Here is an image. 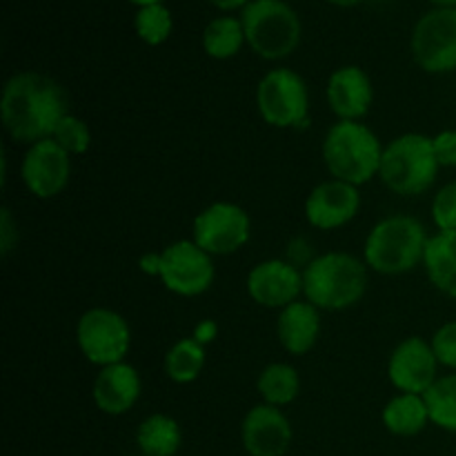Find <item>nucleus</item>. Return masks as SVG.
Returning <instances> with one entry per match:
<instances>
[{"label":"nucleus","mask_w":456,"mask_h":456,"mask_svg":"<svg viewBox=\"0 0 456 456\" xmlns=\"http://www.w3.org/2000/svg\"><path fill=\"white\" fill-rule=\"evenodd\" d=\"M142 395L141 372L132 363L107 365L98 370L92 386L94 405L107 417H123L136 408Z\"/></svg>","instance_id":"a211bd4d"},{"label":"nucleus","mask_w":456,"mask_h":456,"mask_svg":"<svg viewBox=\"0 0 456 456\" xmlns=\"http://www.w3.org/2000/svg\"><path fill=\"white\" fill-rule=\"evenodd\" d=\"M410 52L426 74L456 71V7H435L412 29Z\"/></svg>","instance_id":"9b49d317"},{"label":"nucleus","mask_w":456,"mask_h":456,"mask_svg":"<svg viewBox=\"0 0 456 456\" xmlns=\"http://www.w3.org/2000/svg\"><path fill=\"white\" fill-rule=\"evenodd\" d=\"M432 147H435L441 169L456 167V129H444V132L435 134L432 136Z\"/></svg>","instance_id":"7c9ffc66"},{"label":"nucleus","mask_w":456,"mask_h":456,"mask_svg":"<svg viewBox=\"0 0 456 456\" xmlns=\"http://www.w3.org/2000/svg\"><path fill=\"white\" fill-rule=\"evenodd\" d=\"M441 165L436 160L432 136L405 132L383 147L379 178L399 196H421L436 183Z\"/></svg>","instance_id":"39448f33"},{"label":"nucleus","mask_w":456,"mask_h":456,"mask_svg":"<svg viewBox=\"0 0 456 456\" xmlns=\"http://www.w3.org/2000/svg\"><path fill=\"white\" fill-rule=\"evenodd\" d=\"M71 172V156L52 138L29 145L22 156L20 181L34 199L52 200L61 196L69 185Z\"/></svg>","instance_id":"f8f14e48"},{"label":"nucleus","mask_w":456,"mask_h":456,"mask_svg":"<svg viewBox=\"0 0 456 456\" xmlns=\"http://www.w3.org/2000/svg\"><path fill=\"white\" fill-rule=\"evenodd\" d=\"M430 216L436 232H456V181L445 183L432 196Z\"/></svg>","instance_id":"c85d7f7f"},{"label":"nucleus","mask_w":456,"mask_h":456,"mask_svg":"<svg viewBox=\"0 0 456 456\" xmlns=\"http://www.w3.org/2000/svg\"><path fill=\"white\" fill-rule=\"evenodd\" d=\"M381 421L390 435L401 436V439L421 435L428 426H432L423 395H405V392H396L383 405Z\"/></svg>","instance_id":"412c9836"},{"label":"nucleus","mask_w":456,"mask_h":456,"mask_svg":"<svg viewBox=\"0 0 456 456\" xmlns=\"http://www.w3.org/2000/svg\"><path fill=\"white\" fill-rule=\"evenodd\" d=\"M430 423L439 430L456 435V372L441 374L435 386L423 395Z\"/></svg>","instance_id":"a878e982"},{"label":"nucleus","mask_w":456,"mask_h":456,"mask_svg":"<svg viewBox=\"0 0 456 456\" xmlns=\"http://www.w3.org/2000/svg\"><path fill=\"white\" fill-rule=\"evenodd\" d=\"M325 98L337 120H363L374 105L372 78L359 65L338 67L330 74Z\"/></svg>","instance_id":"f3484780"},{"label":"nucleus","mask_w":456,"mask_h":456,"mask_svg":"<svg viewBox=\"0 0 456 456\" xmlns=\"http://www.w3.org/2000/svg\"><path fill=\"white\" fill-rule=\"evenodd\" d=\"M428 234L426 225L410 214H392L374 223L363 243L368 270L381 276H401L423 265Z\"/></svg>","instance_id":"7ed1b4c3"},{"label":"nucleus","mask_w":456,"mask_h":456,"mask_svg":"<svg viewBox=\"0 0 456 456\" xmlns=\"http://www.w3.org/2000/svg\"><path fill=\"white\" fill-rule=\"evenodd\" d=\"M328 3L337 4V7H354V4L363 3V0H328Z\"/></svg>","instance_id":"c9c22d12"},{"label":"nucleus","mask_w":456,"mask_h":456,"mask_svg":"<svg viewBox=\"0 0 456 456\" xmlns=\"http://www.w3.org/2000/svg\"><path fill=\"white\" fill-rule=\"evenodd\" d=\"M52 141L61 145L74 159V156H83L89 151V147H92V129H89L87 120L69 111L58 123V127L53 129Z\"/></svg>","instance_id":"cd10ccee"},{"label":"nucleus","mask_w":456,"mask_h":456,"mask_svg":"<svg viewBox=\"0 0 456 456\" xmlns=\"http://www.w3.org/2000/svg\"><path fill=\"white\" fill-rule=\"evenodd\" d=\"M138 267L141 272H145L147 276H154L159 279L160 276V252H147L138 258Z\"/></svg>","instance_id":"72a5a7b5"},{"label":"nucleus","mask_w":456,"mask_h":456,"mask_svg":"<svg viewBox=\"0 0 456 456\" xmlns=\"http://www.w3.org/2000/svg\"><path fill=\"white\" fill-rule=\"evenodd\" d=\"M368 265L350 252H325L303 265V298L321 312H343L363 301Z\"/></svg>","instance_id":"f03ea898"},{"label":"nucleus","mask_w":456,"mask_h":456,"mask_svg":"<svg viewBox=\"0 0 456 456\" xmlns=\"http://www.w3.org/2000/svg\"><path fill=\"white\" fill-rule=\"evenodd\" d=\"M439 370L441 365L432 350L430 338L419 334L396 343L387 359V379L396 392L405 395H426L441 377Z\"/></svg>","instance_id":"ddd939ff"},{"label":"nucleus","mask_w":456,"mask_h":456,"mask_svg":"<svg viewBox=\"0 0 456 456\" xmlns=\"http://www.w3.org/2000/svg\"><path fill=\"white\" fill-rule=\"evenodd\" d=\"M436 7H456V0H430Z\"/></svg>","instance_id":"e433bc0d"},{"label":"nucleus","mask_w":456,"mask_h":456,"mask_svg":"<svg viewBox=\"0 0 456 456\" xmlns=\"http://www.w3.org/2000/svg\"><path fill=\"white\" fill-rule=\"evenodd\" d=\"M430 346L441 368L456 372V321H445L439 325L430 337Z\"/></svg>","instance_id":"c756f323"},{"label":"nucleus","mask_w":456,"mask_h":456,"mask_svg":"<svg viewBox=\"0 0 456 456\" xmlns=\"http://www.w3.org/2000/svg\"><path fill=\"white\" fill-rule=\"evenodd\" d=\"M383 147L374 129L361 120H337L325 132L321 159L330 176L361 187L379 176Z\"/></svg>","instance_id":"20e7f679"},{"label":"nucleus","mask_w":456,"mask_h":456,"mask_svg":"<svg viewBox=\"0 0 456 456\" xmlns=\"http://www.w3.org/2000/svg\"><path fill=\"white\" fill-rule=\"evenodd\" d=\"M69 114L65 87L43 71H18L4 83L0 96V120L13 142L29 147L52 138Z\"/></svg>","instance_id":"f257e3e1"},{"label":"nucleus","mask_w":456,"mask_h":456,"mask_svg":"<svg viewBox=\"0 0 456 456\" xmlns=\"http://www.w3.org/2000/svg\"><path fill=\"white\" fill-rule=\"evenodd\" d=\"M160 283L181 298H196L208 292L216 279L212 254L191 239H181L160 249Z\"/></svg>","instance_id":"9d476101"},{"label":"nucleus","mask_w":456,"mask_h":456,"mask_svg":"<svg viewBox=\"0 0 456 456\" xmlns=\"http://www.w3.org/2000/svg\"><path fill=\"white\" fill-rule=\"evenodd\" d=\"M16 223H13L12 212L7 208H3V214H0V252L3 256H9V252L13 249V243L18 240Z\"/></svg>","instance_id":"2f4dec72"},{"label":"nucleus","mask_w":456,"mask_h":456,"mask_svg":"<svg viewBox=\"0 0 456 456\" xmlns=\"http://www.w3.org/2000/svg\"><path fill=\"white\" fill-rule=\"evenodd\" d=\"M134 29H136V36L142 43L150 45V47H159L172 36V13L163 3L138 7L136 18H134Z\"/></svg>","instance_id":"bb28decb"},{"label":"nucleus","mask_w":456,"mask_h":456,"mask_svg":"<svg viewBox=\"0 0 456 456\" xmlns=\"http://www.w3.org/2000/svg\"><path fill=\"white\" fill-rule=\"evenodd\" d=\"M129 3L138 4V7H147V4H159L163 3V0H129Z\"/></svg>","instance_id":"4c0bfd02"},{"label":"nucleus","mask_w":456,"mask_h":456,"mask_svg":"<svg viewBox=\"0 0 456 456\" xmlns=\"http://www.w3.org/2000/svg\"><path fill=\"white\" fill-rule=\"evenodd\" d=\"M248 45L240 18L218 16L208 22L203 31V49L214 61H230Z\"/></svg>","instance_id":"393cba45"},{"label":"nucleus","mask_w":456,"mask_h":456,"mask_svg":"<svg viewBox=\"0 0 456 456\" xmlns=\"http://www.w3.org/2000/svg\"><path fill=\"white\" fill-rule=\"evenodd\" d=\"M421 267L436 292L456 301V232L430 234Z\"/></svg>","instance_id":"aec40b11"},{"label":"nucleus","mask_w":456,"mask_h":456,"mask_svg":"<svg viewBox=\"0 0 456 456\" xmlns=\"http://www.w3.org/2000/svg\"><path fill=\"white\" fill-rule=\"evenodd\" d=\"M245 289L256 305L281 312L303 298V270L288 258H265L249 270Z\"/></svg>","instance_id":"4468645a"},{"label":"nucleus","mask_w":456,"mask_h":456,"mask_svg":"<svg viewBox=\"0 0 456 456\" xmlns=\"http://www.w3.org/2000/svg\"><path fill=\"white\" fill-rule=\"evenodd\" d=\"M256 110L276 129H301L310 123V87L298 71L274 67L256 85Z\"/></svg>","instance_id":"0eeeda50"},{"label":"nucleus","mask_w":456,"mask_h":456,"mask_svg":"<svg viewBox=\"0 0 456 456\" xmlns=\"http://www.w3.org/2000/svg\"><path fill=\"white\" fill-rule=\"evenodd\" d=\"M240 22L249 49L263 61H283L301 43V18L285 0H252L240 13Z\"/></svg>","instance_id":"423d86ee"},{"label":"nucleus","mask_w":456,"mask_h":456,"mask_svg":"<svg viewBox=\"0 0 456 456\" xmlns=\"http://www.w3.org/2000/svg\"><path fill=\"white\" fill-rule=\"evenodd\" d=\"M292 421L283 408L256 403L240 421V444L249 456H285L292 448Z\"/></svg>","instance_id":"dca6fc26"},{"label":"nucleus","mask_w":456,"mask_h":456,"mask_svg":"<svg viewBox=\"0 0 456 456\" xmlns=\"http://www.w3.org/2000/svg\"><path fill=\"white\" fill-rule=\"evenodd\" d=\"M361 187L328 178L312 187L305 199V221L321 232H334L350 225L361 212Z\"/></svg>","instance_id":"2eb2a0df"},{"label":"nucleus","mask_w":456,"mask_h":456,"mask_svg":"<svg viewBox=\"0 0 456 456\" xmlns=\"http://www.w3.org/2000/svg\"><path fill=\"white\" fill-rule=\"evenodd\" d=\"M190 239L214 258L230 256L240 252L252 239V218L239 203L216 200L196 214Z\"/></svg>","instance_id":"1a4fd4ad"},{"label":"nucleus","mask_w":456,"mask_h":456,"mask_svg":"<svg viewBox=\"0 0 456 456\" xmlns=\"http://www.w3.org/2000/svg\"><path fill=\"white\" fill-rule=\"evenodd\" d=\"M209 4H214L216 9H221V12H232V9H245L248 7L252 0H208Z\"/></svg>","instance_id":"f704fd0d"},{"label":"nucleus","mask_w":456,"mask_h":456,"mask_svg":"<svg viewBox=\"0 0 456 456\" xmlns=\"http://www.w3.org/2000/svg\"><path fill=\"white\" fill-rule=\"evenodd\" d=\"M191 337H194L196 341L200 343V346L208 347L209 343L216 341V337H218L216 321L203 319V321H200V323H196V328H194V332H191Z\"/></svg>","instance_id":"473e14b6"},{"label":"nucleus","mask_w":456,"mask_h":456,"mask_svg":"<svg viewBox=\"0 0 456 456\" xmlns=\"http://www.w3.org/2000/svg\"><path fill=\"white\" fill-rule=\"evenodd\" d=\"M208 363V347L200 346L194 337L178 338L163 359L165 377L176 386H190L203 374Z\"/></svg>","instance_id":"b1692460"},{"label":"nucleus","mask_w":456,"mask_h":456,"mask_svg":"<svg viewBox=\"0 0 456 456\" xmlns=\"http://www.w3.org/2000/svg\"><path fill=\"white\" fill-rule=\"evenodd\" d=\"M323 330L321 310L310 301L292 303L276 316V338L281 347L292 356H305L316 347Z\"/></svg>","instance_id":"6ab92c4d"},{"label":"nucleus","mask_w":456,"mask_h":456,"mask_svg":"<svg viewBox=\"0 0 456 456\" xmlns=\"http://www.w3.org/2000/svg\"><path fill=\"white\" fill-rule=\"evenodd\" d=\"M136 445L141 456H176L183 445L181 423L169 414H150L138 426Z\"/></svg>","instance_id":"4be33fe9"},{"label":"nucleus","mask_w":456,"mask_h":456,"mask_svg":"<svg viewBox=\"0 0 456 456\" xmlns=\"http://www.w3.org/2000/svg\"><path fill=\"white\" fill-rule=\"evenodd\" d=\"M301 374L292 363L274 361L261 370L256 379V390L263 403L274 408H288L301 395Z\"/></svg>","instance_id":"5701e85b"},{"label":"nucleus","mask_w":456,"mask_h":456,"mask_svg":"<svg viewBox=\"0 0 456 456\" xmlns=\"http://www.w3.org/2000/svg\"><path fill=\"white\" fill-rule=\"evenodd\" d=\"M76 346L98 370L123 363L132 350V328L111 307H89L76 323Z\"/></svg>","instance_id":"6e6552de"}]
</instances>
